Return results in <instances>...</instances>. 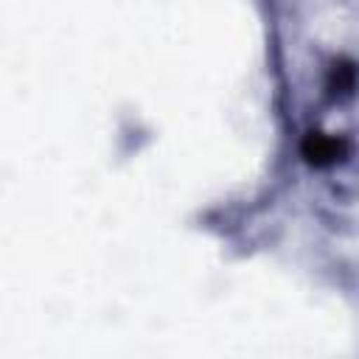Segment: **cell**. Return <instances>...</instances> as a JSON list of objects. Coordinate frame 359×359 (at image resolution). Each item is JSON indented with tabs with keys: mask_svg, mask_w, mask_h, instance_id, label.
I'll use <instances>...</instances> for the list:
<instances>
[{
	"mask_svg": "<svg viewBox=\"0 0 359 359\" xmlns=\"http://www.w3.org/2000/svg\"><path fill=\"white\" fill-rule=\"evenodd\" d=\"M303 154H306L314 165H323V163L337 160V154H339V143L331 140V137H325V135H311V137L306 140V146H303Z\"/></svg>",
	"mask_w": 359,
	"mask_h": 359,
	"instance_id": "cell-1",
	"label": "cell"
}]
</instances>
